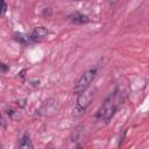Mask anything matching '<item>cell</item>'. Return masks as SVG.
Here are the masks:
<instances>
[{"label":"cell","mask_w":149,"mask_h":149,"mask_svg":"<svg viewBox=\"0 0 149 149\" xmlns=\"http://www.w3.org/2000/svg\"><path fill=\"white\" fill-rule=\"evenodd\" d=\"M93 97H94V91L93 90H88V88L86 91H84L83 93L78 94V99H77L76 105H74V107L72 109V115L76 116V118L80 116L86 111L88 105L91 104Z\"/></svg>","instance_id":"7a4b0ae2"},{"label":"cell","mask_w":149,"mask_h":149,"mask_svg":"<svg viewBox=\"0 0 149 149\" xmlns=\"http://www.w3.org/2000/svg\"><path fill=\"white\" fill-rule=\"evenodd\" d=\"M48 34H49V30L47 28H44V27H36L31 31L29 38H30V41H38V40L44 38Z\"/></svg>","instance_id":"5b68a950"},{"label":"cell","mask_w":149,"mask_h":149,"mask_svg":"<svg viewBox=\"0 0 149 149\" xmlns=\"http://www.w3.org/2000/svg\"><path fill=\"white\" fill-rule=\"evenodd\" d=\"M14 36H15V40L19 41V42H21V43H28L30 41L29 37H27V36H24L22 34H15Z\"/></svg>","instance_id":"ba28073f"},{"label":"cell","mask_w":149,"mask_h":149,"mask_svg":"<svg viewBox=\"0 0 149 149\" xmlns=\"http://www.w3.org/2000/svg\"><path fill=\"white\" fill-rule=\"evenodd\" d=\"M1 148H2V146H1V142H0V149H1Z\"/></svg>","instance_id":"5bb4252c"},{"label":"cell","mask_w":149,"mask_h":149,"mask_svg":"<svg viewBox=\"0 0 149 149\" xmlns=\"http://www.w3.org/2000/svg\"><path fill=\"white\" fill-rule=\"evenodd\" d=\"M125 100V93L123 91H121L120 88L114 90L113 93H111L101 104V106L99 107L95 116L99 120H104V121H109L112 119V116L114 115V113L116 112V109L120 107V105Z\"/></svg>","instance_id":"6da1fadb"},{"label":"cell","mask_w":149,"mask_h":149,"mask_svg":"<svg viewBox=\"0 0 149 149\" xmlns=\"http://www.w3.org/2000/svg\"><path fill=\"white\" fill-rule=\"evenodd\" d=\"M57 108H58V100L55 98H48L42 102V105L38 107V109L36 112L38 115L50 116L56 113Z\"/></svg>","instance_id":"277c9868"},{"label":"cell","mask_w":149,"mask_h":149,"mask_svg":"<svg viewBox=\"0 0 149 149\" xmlns=\"http://www.w3.org/2000/svg\"><path fill=\"white\" fill-rule=\"evenodd\" d=\"M69 19L74 24H84V23H87L90 21V19L86 15H84V14H81L79 12H74V13L70 14L69 15Z\"/></svg>","instance_id":"8992f818"},{"label":"cell","mask_w":149,"mask_h":149,"mask_svg":"<svg viewBox=\"0 0 149 149\" xmlns=\"http://www.w3.org/2000/svg\"><path fill=\"white\" fill-rule=\"evenodd\" d=\"M97 72H98V69L97 68H92V69L85 71L79 77V79L77 80V83H76V85L73 87V92L76 94H80L84 91H86L91 86V83L94 80V78L97 76Z\"/></svg>","instance_id":"3957f363"},{"label":"cell","mask_w":149,"mask_h":149,"mask_svg":"<svg viewBox=\"0 0 149 149\" xmlns=\"http://www.w3.org/2000/svg\"><path fill=\"white\" fill-rule=\"evenodd\" d=\"M7 10V3L2 0H0V15H3Z\"/></svg>","instance_id":"9c48e42d"},{"label":"cell","mask_w":149,"mask_h":149,"mask_svg":"<svg viewBox=\"0 0 149 149\" xmlns=\"http://www.w3.org/2000/svg\"><path fill=\"white\" fill-rule=\"evenodd\" d=\"M19 149H33V142L29 137V135L24 134L19 142Z\"/></svg>","instance_id":"52a82bcc"},{"label":"cell","mask_w":149,"mask_h":149,"mask_svg":"<svg viewBox=\"0 0 149 149\" xmlns=\"http://www.w3.org/2000/svg\"><path fill=\"white\" fill-rule=\"evenodd\" d=\"M48 149H54V148H52V147H49V148H48Z\"/></svg>","instance_id":"4fadbf2b"},{"label":"cell","mask_w":149,"mask_h":149,"mask_svg":"<svg viewBox=\"0 0 149 149\" xmlns=\"http://www.w3.org/2000/svg\"><path fill=\"white\" fill-rule=\"evenodd\" d=\"M0 125H1V126H5V122H3V119H2V116H1V114H0Z\"/></svg>","instance_id":"8fae6325"},{"label":"cell","mask_w":149,"mask_h":149,"mask_svg":"<svg viewBox=\"0 0 149 149\" xmlns=\"http://www.w3.org/2000/svg\"><path fill=\"white\" fill-rule=\"evenodd\" d=\"M8 65L3 64V63H0V72H7L8 71Z\"/></svg>","instance_id":"30bf717a"},{"label":"cell","mask_w":149,"mask_h":149,"mask_svg":"<svg viewBox=\"0 0 149 149\" xmlns=\"http://www.w3.org/2000/svg\"><path fill=\"white\" fill-rule=\"evenodd\" d=\"M76 149H83V147H81V144H77V147H76Z\"/></svg>","instance_id":"7c38bea8"}]
</instances>
